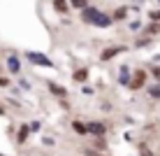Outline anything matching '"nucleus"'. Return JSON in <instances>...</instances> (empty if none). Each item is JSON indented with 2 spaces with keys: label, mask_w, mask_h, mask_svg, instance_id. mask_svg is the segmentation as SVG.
<instances>
[{
  "label": "nucleus",
  "mask_w": 160,
  "mask_h": 156,
  "mask_svg": "<svg viewBox=\"0 0 160 156\" xmlns=\"http://www.w3.org/2000/svg\"><path fill=\"white\" fill-rule=\"evenodd\" d=\"M81 19H84L86 24L98 26V28H109V26H112V16H107L104 12H100V9H95V7H84L81 9Z\"/></svg>",
  "instance_id": "obj_1"
},
{
  "label": "nucleus",
  "mask_w": 160,
  "mask_h": 156,
  "mask_svg": "<svg viewBox=\"0 0 160 156\" xmlns=\"http://www.w3.org/2000/svg\"><path fill=\"white\" fill-rule=\"evenodd\" d=\"M26 56H28V61H30L32 65H40V68H56V65H53V61L49 58V56H44V54H37V51H28Z\"/></svg>",
  "instance_id": "obj_2"
},
{
  "label": "nucleus",
  "mask_w": 160,
  "mask_h": 156,
  "mask_svg": "<svg viewBox=\"0 0 160 156\" xmlns=\"http://www.w3.org/2000/svg\"><path fill=\"white\" fill-rule=\"evenodd\" d=\"M88 133H93V135H98V137H102L104 133H107V126L102 124V121H88Z\"/></svg>",
  "instance_id": "obj_3"
},
{
  "label": "nucleus",
  "mask_w": 160,
  "mask_h": 156,
  "mask_svg": "<svg viewBox=\"0 0 160 156\" xmlns=\"http://www.w3.org/2000/svg\"><path fill=\"white\" fill-rule=\"evenodd\" d=\"M121 51H125V47H112V49H107V51H102V61H109V58H114L116 54Z\"/></svg>",
  "instance_id": "obj_4"
},
{
  "label": "nucleus",
  "mask_w": 160,
  "mask_h": 156,
  "mask_svg": "<svg viewBox=\"0 0 160 156\" xmlns=\"http://www.w3.org/2000/svg\"><path fill=\"white\" fill-rule=\"evenodd\" d=\"M144 79H146V75H144V72H137V75H135V79L130 82V89H142V86H144Z\"/></svg>",
  "instance_id": "obj_5"
},
{
  "label": "nucleus",
  "mask_w": 160,
  "mask_h": 156,
  "mask_svg": "<svg viewBox=\"0 0 160 156\" xmlns=\"http://www.w3.org/2000/svg\"><path fill=\"white\" fill-rule=\"evenodd\" d=\"M7 68H9V72H14V75H16V72L21 70L19 58H16V56H9V58H7Z\"/></svg>",
  "instance_id": "obj_6"
},
{
  "label": "nucleus",
  "mask_w": 160,
  "mask_h": 156,
  "mask_svg": "<svg viewBox=\"0 0 160 156\" xmlns=\"http://www.w3.org/2000/svg\"><path fill=\"white\" fill-rule=\"evenodd\" d=\"M86 77H88V70H86V68L74 70V82H86Z\"/></svg>",
  "instance_id": "obj_7"
},
{
  "label": "nucleus",
  "mask_w": 160,
  "mask_h": 156,
  "mask_svg": "<svg viewBox=\"0 0 160 156\" xmlns=\"http://www.w3.org/2000/svg\"><path fill=\"white\" fill-rule=\"evenodd\" d=\"M72 128H74L77 133H79V135H86V133H88V126H86V124H81V121H74Z\"/></svg>",
  "instance_id": "obj_8"
},
{
  "label": "nucleus",
  "mask_w": 160,
  "mask_h": 156,
  "mask_svg": "<svg viewBox=\"0 0 160 156\" xmlns=\"http://www.w3.org/2000/svg\"><path fill=\"white\" fill-rule=\"evenodd\" d=\"M28 126H21V131H19V137H16V142H19V144H23L26 142V137H28Z\"/></svg>",
  "instance_id": "obj_9"
},
{
  "label": "nucleus",
  "mask_w": 160,
  "mask_h": 156,
  "mask_svg": "<svg viewBox=\"0 0 160 156\" xmlns=\"http://www.w3.org/2000/svg\"><path fill=\"white\" fill-rule=\"evenodd\" d=\"M49 89H51V93H56V96H68V91H65V89H60V86H56L53 82H49Z\"/></svg>",
  "instance_id": "obj_10"
},
{
  "label": "nucleus",
  "mask_w": 160,
  "mask_h": 156,
  "mask_svg": "<svg viewBox=\"0 0 160 156\" xmlns=\"http://www.w3.org/2000/svg\"><path fill=\"white\" fill-rule=\"evenodd\" d=\"M53 7H56V12H68V3L65 0H53Z\"/></svg>",
  "instance_id": "obj_11"
},
{
  "label": "nucleus",
  "mask_w": 160,
  "mask_h": 156,
  "mask_svg": "<svg viewBox=\"0 0 160 156\" xmlns=\"http://www.w3.org/2000/svg\"><path fill=\"white\" fill-rule=\"evenodd\" d=\"M125 14H128V12H125V7H118L114 16H116V19H125Z\"/></svg>",
  "instance_id": "obj_12"
},
{
  "label": "nucleus",
  "mask_w": 160,
  "mask_h": 156,
  "mask_svg": "<svg viewBox=\"0 0 160 156\" xmlns=\"http://www.w3.org/2000/svg\"><path fill=\"white\" fill-rule=\"evenodd\" d=\"M70 3H72V5H74V7H81V9H84V7H86V0H70Z\"/></svg>",
  "instance_id": "obj_13"
},
{
  "label": "nucleus",
  "mask_w": 160,
  "mask_h": 156,
  "mask_svg": "<svg viewBox=\"0 0 160 156\" xmlns=\"http://www.w3.org/2000/svg\"><path fill=\"white\" fill-rule=\"evenodd\" d=\"M151 96H153V98H160V86H153V89H151Z\"/></svg>",
  "instance_id": "obj_14"
},
{
  "label": "nucleus",
  "mask_w": 160,
  "mask_h": 156,
  "mask_svg": "<svg viewBox=\"0 0 160 156\" xmlns=\"http://www.w3.org/2000/svg\"><path fill=\"white\" fill-rule=\"evenodd\" d=\"M153 75H156L158 79H160V65H156V68H153Z\"/></svg>",
  "instance_id": "obj_15"
},
{
  "label": "nucleus",
  "mask_w": 160,
  "mask_h": 156,
  "mask_svg": "<svg viewBox=\"0 0 160 156\" xmlns=\"http://www.w3.org/2000/svg\"><path fill=\"white\" fill-rule=\"evenodd\" d=\"M7 84H9V82L5 79V77H0V86H7Z\"/></svg>",
  "instance_id": "obj_16"
},
{
  "label": "nucleus",
  "mask_w": 160,
  "mask_h": 156,
  "mask_svg": "<svg viewBox=\"0 0 160 156\" xmlns=\"http://www.w3.org/2000/svg\"><path fill=\"white\" fill-rule=\"evenodd\" d=\"M151 19H160V12H151Z\"/></svg>",
  "instance_id": "obj_17"
},
{
  "label": "nucleus",
  "mask_w": 160,
  "mask_h": 156,
  "mask_svg": "<svg viewBox=\"0 0 160 156\" xmlns=\"http://www.w3.org/2000/svg\"><path fill=\"white\" fill-rule=\"evenodd\" d=\"M144 156H153V154H151V152H144Z\"/></svg>",
  "instance_id": "obj_18"
},
{
  "label": "nucleus",
  "mask_w": 160,
  "mask_h": 156,
  "mask_svg": "<svg viewBox=\"0 0 160 156\" xmlns=\"http://www.w3.org/2000/svg\"><path fill=\"white\" fill-rule=\"evenodd\" d=\"M0 114H5V110H2V107H0Z\"/></svg>",
  "instance_id": "obj_19"
}]
</instances>
